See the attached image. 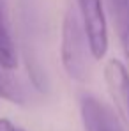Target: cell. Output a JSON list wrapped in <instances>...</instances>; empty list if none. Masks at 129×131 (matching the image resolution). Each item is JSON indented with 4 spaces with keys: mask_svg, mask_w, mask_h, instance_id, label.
I'll return each instance as SVG.
<instances>
[{
    "mask_svg": "<svg viewBox=\"0 0 129 131\" xmlns=\"http://www.w3.org/2000/svg\"><path fill=\"white\" fill-rule=\"evenodd\" d=\"M0 97L13 103V105H25V89L14 76V71L5 69L0 66Z\"/></svg>",
    "mask_w": 129,
    "mask_h": 131,
    "instance_id": "52a82bcc",
    "label": "cell"
},
{
    "mask_svg": "<svg viewBox=\"0 0 129 131\" xmlns=\"http://www.w3.org/2000/svg\"><path fill=\"white\" fill-rule=\"evenodd\" d=\"M78 16L94 60H103L110 48L108 18L103 0H78Z\"/></svg>",
    "mask_w": 129,
    "mask_h": 131,
    "instance_id": "7a4b0ae2",
    "label": "cell"
},
{
    "mask_svg": "<svg viewBox=\"0 0 129 131\" xmlns=\"http://www.w3.org/2000/svg\"><path fill=\"white\" fill-rule=\"evenodd\" d=\"M0 131H18V126H14L9 119L2 117L0 119Z\"/></svg>",
    "mask_w": 129,
    "mask_h": 131,
    "instance_id": "ba28073f",
    "label": "cell"
},
{
    "mask_svg": "<svg viewBox=\"0 0 129 131\" xmlns=\"http://www.w3.org/2000/svg\"><path fill=\"white\" fill-rule=\"evenodd\" d=\"M18 131H25V129H21V128H18Z\"/></svg>",
    "mask_w": 129,
    "mask_h": 131,
    "instance_id": "9c48e42d",
    "label": "cell"
},
{
    "mask_svg": "<svg viewBox=\"0 0 129 131\" xmlns=\"http://www.w3.org/2000/svg\"><path fill=\"white\" fill-rule=\"evenodd\" d=\"M0 66L9 71L18 67V50L11 25L9 0H0Z\"/></svg>",
    "mask_w": 129,
    "mask_h": 131,
    "instance_id": "5b68a950",
    "label": "cell"
},
{
    "mask_svg": "<svg viewBox=\"0 0 129 131\" xmlns=\"http://www.w3.org/2000/svg\"><path fill=\"white\" fill-rule=\"evenodd\" d=\"M103 78L106 85L111 106L119 113L122 122L129 128V67L122 59H108L103 67Z\"/></svg>",
    "mask_w": 129,
    "mask_h": 131,
    "instance_id": "3957f363",
    "label": "cell"
},
{
    "mask_svg": "<svg viewBox=\"0 0 129 131\" xmlns=\"http://www.w3.org/2000/svg\"><path fill=\"white\" fill-rule=\"evenodd\" d=\"M108 7L120 51L129 62V0H108Z\"/></svg>",
    "mask_w": 129,
    "mask_h": 131,
    "instance_id": "8992f818",
    "label": "cell"
},
{
    "mask_svg": "<svg viewBox=\"0 0 129 131\" xmlns=\"http://www.w3.org/2000/svg\"><path fill=\"white\" fill-rule=\"evenodd\" d=\"M94 60L90 46L83 32L78 11L69 9L62 20L60 30V62L65 74L78 82L85 83L90 74V62Z\"/></svg>",
    "mask_w": 129,
    "mask_h": 131,
    "instance_id": "6da1fadb",
    "label": "cell"
},
{
    "mask_svg": "<svg viewBox=\"0 0 129 131\" xmlns=\"http://www.w3.org/2000/svg\"><path fill=\"white\" fill-rule=\"evenodd\" d=\"M80 119L83 131H126L115 108L94 94L80 96Z\"/></svg>",
    "mask_w": 129,
    "mask_h": 131,
    "instance_id": "277c9868",
    "label": "cell"
}]
</instances>
